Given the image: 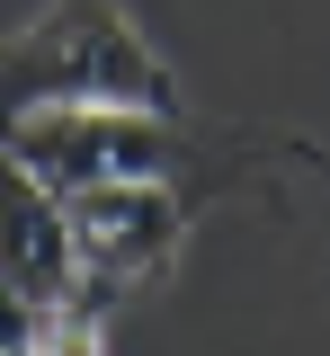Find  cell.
<instances>
[{"instance_id":"obj_1","label":"cell","mask_w":330,"mask_h":356,"mask_svg":"<svg viewBox=\"0 0 330 356\" xmlns=\"http://www.w3.org/2000/svg\"><path fill=\"white\" fill-rule=\"evenodd\" d=\"M54 107H188L125 0H45L0 36V134Z\"/></svg>"},{"instance_id":"obj_2","label":"cell","mask_w":330,"mask_h":356,"mask_svg":"<svg viewBox=\"0 0 330 356\" xmlns=\"http://www.w3.org/2000/svg\"><path fill=\"white\" fill-rule=\"evenodd\" d=\"M54 196H63V214H72V241H81V267H90V294L107 312L125 303V294L170 285L188 232L214 214L196 187H170V178H98V187H54Z\"/></svg>"},{"instance_id":"obj_3","label":"cell","mask_w":330,"mask_h":356,"mask_svg":"<svg viewBox=\"0 0 330 356\" xmlns=\"http://www.w3.org/2000/svg\"><path fill=\"white\" fill-rule=\"evenodd\" d=\"M0 348H18V356H72V348H107V321H81V312H63V303H36V294H18V285H0Z\"/></svg>"}]
</instances>
